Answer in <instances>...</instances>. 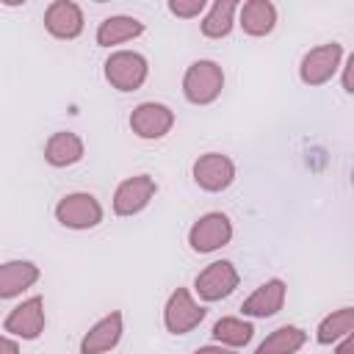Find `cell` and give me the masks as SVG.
Wrapping results in <instances>:
<instances>
[{
    "label": "cell",
    "mask_w": 354,
    "mask_h": 354,
    "mask_svg": "<svg viewBox=\"0 0 354 354\" xmlns=\"http://www.w3.org/2000/svg\"><path fill=\"white\" fill-rule=\"evenodd\" d=\"M238 271L230 260H216L207 268H202L194 279V288L199 293L202 301H218L224 296H230L238 288Z\"/></svg>",
    "instance_id": "5b68a950"
},
{
    "label": "cell",
    "mask_w": 354,
    "mask_h": 354,
    "mask_svg": "<svg viewBox=\"0 0 354 354\" xmlns=\"http://www.w3.org/2000/svg\"><path fill=\"white\" fill-rule=\"evenodd\" d=\"M158 185L149 174H136L127 177L124 183H119L116 194H113V213L116 216H133L138 210H144L149 205V199L155 196Z\"/></svg>",
    "instance_id": "30bf717a"
},
{
    "label": "cell",
    "mask_w": 354,
    "mask_h": 354,
    "mask_svg": "<svg viewBox=\"0 0 354 354\" xmlns=\"http://www.w3.org/2000/svg\"><path fill=\"white\" fill-rule=\"evenodd\" d=\"M171 124H174V113H171V108H166L160 102H141L130 113V130L147 141L163 138L171 130Z\"/></svg>",
    "instance_id": "52a82bcc"
},
{
    "label": "cell",
    "mask_w": 354,
    "mask_h": 354,
    "mask_svg": "<svg viewBox=\"0 0 354 354\" xmlns=\"http://www.w3.org/2000/svg\"><path fill=\"white\" fill-rule=\"evenodd\" d=\"M282 304H285V282L282 279H268L241 304V313L252 315V318H268V315L279 313Z\"/></svg>",
    "instance_id": "4fadbf2b"
},
{
    "label": "cell",
    "mask_w": 354,
    "mask_h": 354,
    "mask_svg": "<svg viewBox=\"0 0 354 354\" xmlns=\"http://www.w3.org/2000/svg\"><path fill=\"white\" fill-rule=\"evenodd\" d=\"M169 11L174 17L191 19V17H199L205 11V0H169Z\"/></svg>",
    "instance_id": "603a6c76"
},
{
    "label": "cell",
    "mask_w": 354,
    "mask_h": 354,
    "mask_svg": "<svg viewBox=\"0 0 354 354\" xmlns=\"http://www.w3.org/2000/svg\"><path fill=\"white\" fill-rule=\"evenodd\" d=\"M194 180L205 191H224L235 180V163L221 152H207L194 160Z\"/></svg>",
    "instance_id": "9c48e42d"
},
{
    "label": "cell",
    "mask_w": 354,
    "mask_h": 354,
    "mask_svg": "<svg viewBox=\"0 0 354 354\" xmlns=\"http://www.w3.org/2000/svg\"><path fill=\"white\" fill-rule=\"evenodd\" d=\"M254 335V326L241 318H218L213 324V337L224 346H246Z\"/></svg>",
    "instance_id": "7402d4cb"
},
{
    "label": "cell",
    "mask_w": 354,
    "mask_h": 354,
    "mask_svg": "<svg viewBox=\"0 0 354 354\" xmlns=\"http://www.w3.org/2000/svg\"><path fill=\"white\" fill-rule=\"evenodd\" d=\"M232 238V224L224 213H205L191 230H188V243L194 252L207 254L221 246H227Z\"/></svg>",
    "instance_id": "277c9868"
},
{
    "label": "cell",
    "mask_w": 354,
    "mask_h": 354,
    "mask_svg": "<svg viewBox=\"0 0 354 354\" xmlns=\"http://www.w3.org/2000/svg\"><path fill=\"white\" fill-rule=\"evenodd\" d=\"M351 72H354V55H348L346 61V69H343V88L351 94L354 91V83H351Z\"/></svg>",
    "instance_id": "cb8c5ba5"
},
{
    "label": "cell",
    "mask_w": 354,
    "mask_h": 354,
    "mask_svg": "<svg viewBox=\"0 0 354 354\" xmlns=\"http://www.w3.org/2000/svg\"><path fill=\"white\" fill-rule=\"evenodd\" d=\"M194 354H235V351L232 348H224V346H202Z\"/></svg>",
    "instance_id": "484cf974"
},
{
    "label": "cell",
    "mask_w": 354,
    "mask_h": 354,
    "mask_svg": "<svg viewBox=\"0 0 354 354\" xmlns=\"http://www.w3.org/2000/svg\"><path fill=\"white\" fill-rule=\"evenodd\" d=\"M205 318V307L196 304L191 299V293L185 288H177L169 301H166V310H163V324L171 335H185L191 332L194 326H199Z\"/></svg>",
    "instance_id": "8992f818"
},
{
    "label": "cell",
    "mask_w": 354,
    "mask_h": 354,
    "mask_svg": "<svg viewBox=\"0 0 354 354\" xmlns=\"http://www.w3.org/2000/svg\"><path fill=\"white\" fill-rule=\"evenodd\" d=\"M55 218L69 230H91L102 221V207L91 194H66L55 205Z\"/></svg>",
    "instance_id": "3957f363"
},
{
    "label": "cell",
    "mask_w": 354,
    "mask_h": 354,
    "mask_svg": "<svg viewBox=\"0 0 354 354\" xmlns=\"http://www.w3.org/2000/svg\"><path fill=\"white\" fill-rule=\"evenodd\" d=\"M44 158H47L50 166H58V169L61 166H72V163H77L83 158V141L75 133H66V130L53 133L47 138V144H44Z\"/></svg>",
    "instance_id": "2e32d148"
},
{
    "label": "cell",
    "mask_w": 354,
    "mask_h": 354,
    "mask_svg": "<svg viewBox=\"0 0 354 354\" xmlns=\"http://www.w3.org/2000/svg\"><path fill=\"white\" fill-rule=\"evenodd\" d=\"M238 3L235 0H216L213 8L207 11V17L202 19V33L210 39H221L232 30V14H235Z\"/></svg>",
    "instance_id": "ffe728a7"
},
{
    "label": "cell",
    "mask_w": 354,
    "mask_h": 354,
    "mask_svg": "<svg viewBox=\"0 0 354 354\" xmlns=\"http://www.w3.org/2000/svg\"><path fill=\"white\" fill-rule=\"evenodd\" d=\"M122 337V313H111L105 318H100L80 340V351L83 354H102L111 351Z\"/></svg>",
    "instance_id": "5bb4252c"
},
{
    "label": "cell",
    "mask_w": 354,
    "mask_h": 354,
    "mask_svg": "<svg viewBox=\"0 0 354 354\" xmlns=\"http://www.w3.org/2000/svg\"><path fill=\"white\" fill-rule=\"evenodd\" d=\"M277 25V8L268 0H249L241 6V28L249 36H266Z\"/></svg>",
    "instance_id": "e0dca14e"
},
{
    "label": "cell",
    "mask_w": 354,
    "mask_h": 354,
    "mask_svg": "<svg viewBox=\"0 0 354 354\" xmlns=\"http://www.w3.org/2000/svg\"><path fill=\"white\" fill-rule=\"evenodd\" d=\"M6 332L17 335L22 340H36L44 332V301H41V296H30L22 304H17L6 318Z\"/></svg>",
    "instance_id": "8fae6325"
},
{
    "label": "cell",
    "mask_w": 354,
    "mask_h": 354,
    "mask_svg": "<svg viewBox=\"0 0 354 354\" xmlns=\"http://www.w3.org/2000/svg\"><path fill=\"white\" fill-rule=\"evenodd\" d=\"M351 329H354V310L351 307H340V310H335L332 315H326L318 324V343L329 346V343L351 335Z\"/></svg>",
    "instance_id": "44dd1931"
},
{
    "label": "cell",
    "mask_w": 354,
    "mask_h": 354,
    "mask_svg": "<svg viewBox=\"0 0 354 354\" xmlns=\"http://www.w3.org/2000/svg\"><path fill=\"white\" fill-rule=\"evenodd\" d=\"M337 354H354V337H351V335H346V337H343V343H340Z\"/></svg>",
    "instance_id": "4316f807"
},
{
    "label": "cell",
    "mask_w": 354,
    "mask_h": 354,
    "mask_svg": "<svg viewBox=\"0 0 354 354\" xmlns=\"http://www.w3.org/2000/svg\"><path fill=\"white\" fill-rule=\"evenodd\" d=\"M307 340V332L299 329V326H279L274 329L260 346L254 354H296Z\"/></svg>",
    "instance_id": "d6986e66"
},
{
    "label": "cell",
    "mask_w": 354,
    "mask_h": 354,
    "mask_svg": "<svg viewBox=\"0 0 354 354\" xmlns=\"http://www.w3.org/2000/svg\"><path fill=\"white\" fill-rule=\"evenodd\" d=\"M39 279V266L28 260H8L0 266V299H14Z\"/></svg>",
    "instance_id": "9a60e30c"
},
{
    "label": "cell",
    "mask_w": 354,
    "mask_h": 354,
    "mask_svg": "<svg viewBox=\"0 0 354 354\" xmlns=\"http://www.w3.org/2000/svg\"><path fill=\"white\" fill-rule=\"evenodd\" d=\"M224 88V72L216 61H194L183 77V94L194 105L213 102Z\"/></svg>",
    "instance_id": "6da1fadb"
},
{
    "label": "cell",
    "mask_w": 354,
    "mask_h": 354,
    "mask_svg": "<svg viewBox=\"0 0 354 354\" xmlns=\"http://www.w3.org/2000/svg\"><path fill=\"white\" fill-rule=\"evenodd\" d=\"M147 58L138 55V53H130V50H119V53H111V58L105 61V80L119 88V91H136L144 86L147 80Z\"/></svg>",
    "instance_id": "7a4b0ae2"
},
{
    "label": "cell",
    "mask_w": 354,
    "mask_h": 354,
    "mask_svg": "<svg viewBox=\"0 0 354 354\" xmlns=\"http://www.w3.org/2000/svg\"><path fill=\"white\" fill-rule=\"evenodd\" d=\"M44 28L55 39H75L83 30V11L72 0H55L44 11Z\"/></svg>",
    "instance_id": "7c38bea8"
},
{
    "label": "cell",
    "mask_w": 354,
    "mask_h": 354,
    "mask_svg": "<svg viewBox=\"0 0 354 354\" xmlns=\"http://www.w3.org/2000/svg\"><path fill=\"white\" fill-rule=\"evenodd\" d=\"M340 55H343V47L335 44V41L321 44V47H313V50L301 58V69H299L301 80H304L307 86H321V83H326V80L337 72Z\"/></svg>",
    "instance_id": "ba28073f"
},
{
    "label": "cell",
    "mask_w": 354,
    "mask_h": 354,
    "mask_svg": "<svg viewBox=\"0 0 354 354\" xmlns=\"http://www.w3.org/2000/svg\"><path fill=\"white\" fill-rule=\"evenodd\" d=\"M0 354H19V346L11 337H0Z\"/></svg>",
    "instance_id": "d4e9b609"
},
{
    "label": "cell",
    "mask_w": 354,
    "mask_h": 354,
    "mask_svg": "<svg viewBox=\"0 0 354 354\" xmlns=\"http://www.w3.org/2000/svg\"><path fill=\"white\" fill-rule=\"evenodd\" d=\"M144 33V22H138L136 17H108L100 22L97 28V44L100 47H111V44H122V41H130L136 36Z\"/></svg>",
    "instance_id": "ac0fdd59"
}]
</instances>
